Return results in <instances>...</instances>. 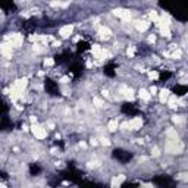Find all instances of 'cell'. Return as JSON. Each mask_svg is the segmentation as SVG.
Wrapping results in <instances>:
<instances>
[{"instance_id":"6","label":"cell","mask_w":188,"mask_h":188,"mask_svg":"<svg viewBox=\"0 0 188 188\" xmlns=\"http://www.w3.org/2000/svg\"><path fill=\"white\" fill-rule=\"evenodd\" d=\"M97 35H99V38H100V40H107V38H110L112 31H110L107 27H100V28H99V31H97Z\"/></svg>"},{"instance_id":"1","label":"cell","mask_w":188,"mask_h":188,"mask_svg":"<svg viewBox=\"0 0 188 188\" xmlns=\"http://www.w3.org/2000/svg\"><path fill=\"white\" fill-rule=\"evenodd\" d=\"M27 84H28V79H27V78L18 79V81H15V82L12 84L11 94H12V99H13V100H16L18 97H21V96H22V93H24V90H25Z\"/></svg>"},{"instance_id":"17","label":"cell","mask_w":188,"mask_h":188,"mask_svg":"<svg viewBox=\"0 0 188 188\" xmlns=\"http://www.w3.org/2000/svg\"><path fill=\"white\" fill-rule=\"evenodd\" d=\"M100 141H102L103 146H109V144H110V140H107V138H102Z\"/></svg>"},{"instance_id":"20","label":"cell","mask_w":188,"mask_h":188,"mask_svg":"<svg viewBox=\"0 0 188 188\" xmlns=\"http://www.w3.org/2000/svg\"><path fill=\"white\" fill-rule=\"evenodd\" d=\"M97 144H99L97 138H91V146H97Z\"/></svg>"},{"instance_id":"5","label":"cell","mask_w":188,"mask_h":188,"mask_svg":"<svg viewBox=\"0 0 188 188\" xmlns=\"http://www.w3.org/2000/svg\"><path fill=\"white\" fill-rule=\"evenodd\" d=\"M113 13L118 18H121L122 21H131V12L127 9H116V11H113Z\"/></svg>"},{"instance_id":"15","label":"cell","mask_w":188,"mask_h":188,"mask_svg":"<svg viewBox=\"0 0 188 188\" xmlns=\"http://www.w3.org/2000/svg\"><path fill=\"white\" fill-rule=\"evenodd\" d=\"M44 65L46 66H53L54 65V60L52 57H47V59H44Z\"/></svg>"},{"instance_id":"16","label":"cell","mask_w":188,"mask_h":188,"mask_svg":"<svg viewBox=\"0 0 188 188\" xmlns=\"http://www.w3.org/2000/svg\"><path fill=\"white\" fill-rule=\"evenodd\" d=\"M151 154H153V156H156V157H157V156H160V150H159V148H157V147H154V148H153V150H151Z\"/></svg>"},{"instance_id":"12","label":"cell","mask_w":188,"mask_h":188,"mask_svg":"<svg viewBox=\"0 0 188 188\" xmlns=\"http://www.w3.org/2000/svg\"><path fill=\"white\" fill-rule=\"evenodd\" d=\"M124 179H125V176H124V175H119V176H115V178L112 179V185H113V187H116V185L119 187V185H121V184L124 182Z\"/></svg>"},{"instance_id":"4","label":"cell","mask_w":188,"mask_h":188,"mask_svg":"<svg viewBox=\"0 0 188 188\" xmlns=\"http://www.w3.org/2000/svg\"><path fill=\"white\" fill-rule=\"evenodd\" d=\"M72 33H74V25H71V24L63 25V27L59 30V35H60L62 38H69V37L72 35Z\"/></svg>"},{"instance_id":"18","label":"cell","mask_w":188,"mask_h":188,"mask_svg":"<svg viewBox=\"0 0 188 188\" xmlns=\"http://www.w3.org/2000/svg\"><path fill=\"white\" fill-rule=\"evenodd\" d=\"M148 93H150V94H151V96H156V93H157V88H156V87H151V88H150V91H148Z\"/></svg>"},{"instance_id":"11","label":"cell","mask_w":188,"mask_h":188,"mask_svg":"<svg viewBox=\"0 0 188 188\" xmlns=\"http://www.w3.org/2000/svg\"><path fill=\"white\" fill-rule=\"evenodd\" d=\"M168 105H169V107L170 109H173V107H176V105H178V99L175 97V96H169V99H168V102H166Z\"/></svg>"},{"instance_id":"7","label":"cell","mask_w":188,"mask_h":188,"mask_svg":"<svg viewBox=\"0 0 188 188\" xmlns=\"http://www.w3.org/2000/svg\"><path fill=\"white\" fill-rule=\"evenodd\" d=\"M134 27H135L137 31L144 33V31H147V30L150 28V22H147V21H137V22L134 24Z\"/></svg>"},{"instance_id":"19","label":"cell","mask_w":188,"mask_h":188,"mask_svg":"<svg viewBox=\"0 0 188 188\" xmlns=\"http://www.w3.org/2000/svg\"><path fill=\"white\" fill-rule=\"evenodd\" d=\"M181 118H182V116H173V122H175V124H179V122L182 121Z\"/></svg>"},{"instance_id":"10","label":"cell","mask_w":188,"mask_h":188,"mask_svg":"<svg viewBox=\"0 0 188 188\" xmlns=\"http://www.w3.org/2000/svg\"><path fill=\"white\" fill-rule=\"evenodd\" d=\"M138 96H140V99H143V100H146V102L151 99V94H150V93H148L147 90H144V88H141V90H140Z\"/></svg>"},{"instance_id":"9","label":"cell","mask_w":188,"mask_h":188,"mask_svg":"<svg viewBox=\"0 0 188 188\" xmlns=\"http://www.w3.org/2000/svg\"><path fill=\"white\" fill-rule=\"evenodd\" d=\"M118 128H119V122H118V119H112V121H109V124H107V129H109L110 132L118 131Z\"/></svg>"},{"instance_id":"8","label":"cell","mask_w":188,"mask_h":188,"mask_svg":"<svg viewBox=\"0 0 188 188\" xmlns=\"http://www.w3.org/2000/svg\"><path fill=\"white\" fill-rule=\"evenodd\" d=\"M169 96H170V91H169L168 88L160 90V91H159V100H160V103H166L168 99H169Z\"/></svg>"},{"instance_id":"13","label":"cell","mask_w":188,"mask_h":188,"mask_svg":"<svg viewBox=\"0 0 188 188\" xmlns=\"http://www.w3.org/2000/svg\"><path fill=\"white\" fill-rule=\"evenodd\" d=\"M93 105L96 106V107H103V106H105L103 100H102V99H99V97H94V99H93Z\"/></svg>"},{"instance_id":"3","label":"cell","mask_w":188,"mask_h":188,"mask_svg":"<svg viewBox=\"0 0 188 188\" xmlns=\"http://www.w3.org/2000/svg\"><path fill=\"white\" fill-rule=\"evenodd\" d=\"M143 127V119L141 118H132L129 122H127V128L129 129V131H137V129H140Z\"/></svg>"},{"instance_id":"14","label":"cell","mask_w":188,"mask_h":188,"mask_svg":"<svg viewBox=\"0 0 188 188\" xmlns=\"http://www.w3.org/2000/svg\"><path fill=\"white\" fill-rule=\"evenodd\" d=\"M172 57H173V59H176V60H178V59H181V57H182V52H181L179 49H176V52H173V53H172Z\"/></svg>"},{"instance_id":"21","label":"cell","mask_w":188,"mask_h":188,"mask_svg":"<svg viewBox=\"0 0 188 188\" xmlns=\"http://www.w3.org/2000/svg\"><path fill=\"white\" fill-rule=\"evenodd\" d=\"M60 82H62V84H68V82H69V78H62Z\"/></svg>"},{"instance_id":"2","label":"cell","mask_w":188,"mask_h":188,"mask_svg":"<svg viewBox=\"0 0 188 188\" xmlns=\"http://www.w3.org/2000/svg\"><path fill=\"white\" fill-rule=\"evenodd\" d=\"M31 129H33V134H34V137L37 138V140H44V138H47V129L46 128H43V127H40V125H33L31 127Z\"/></svg>"}]
</instances>
